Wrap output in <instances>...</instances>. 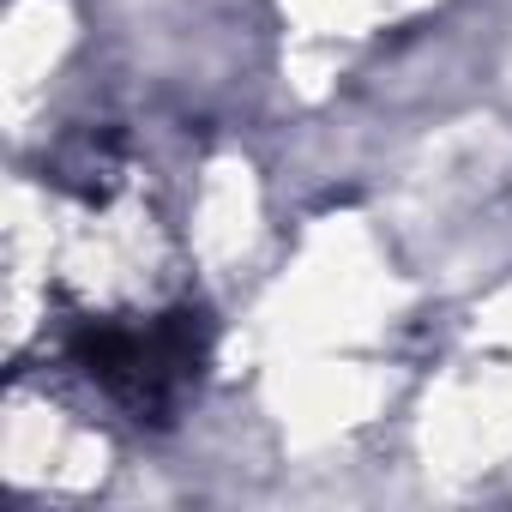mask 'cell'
I'll list each match as a JSON object with an SVG mask.
<instances>
[{
	"mask_svg": "<svg viewBox=\"0 0 512 512\" xmlns=\"http://www.w3.org/2000/svg\"><path fill=\"white\" fill-rule=\"evenodd\" d=\"M73 362L139 422H169V410L193 392L205 368V320L199 314H163L151 326H79Z\"/></svg>",
	"mask_w": 512,
	"mask_h": 512,
	"instance_id": "1",
	"label": "cell"
}]
</instances>
